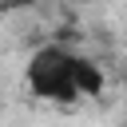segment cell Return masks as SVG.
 <instances>
[{
	"label": "cell",
	"mask_w": 127,
	"mask_h": 127,
	"mask_svg": "<svg viewBox=\"0 0 127 127\" xmlns=\"http://www.w3.org/2000/svg\"><path fill=\"white\" fill-rule=\"evenodd\" d=\"M71 64H75V52H67L64 44H44L32 52L28 60V87L36 99H48V103H75V83H71Z\"/></svg>",
	"instance_id": "1"
},
{
	"label": "cell",
	"mask_w": 127,
	"mask_h": 127,
	"mask_svg": "<svg viewBox=\"0 0 127 127\" xmlns=\"http://www.w3.org/2000/svg\"><path fill=\"white\" fill-rule=\"evenodd\" d=\"M71 83H75V95L83 99V95H99L107 79H103V67H99L95 60L75 56V64H71Z\"/></svg>",
	"instance_id": "2"
},
{
	"label": "cell",
	"mask_w": 127,
	"mask_h": 127,
	"mask_svg": "<svg viewBox=\"0 0 127 127\" xmlns=\"http://www.w3.org/2000/svg\"><path fill=\"white\" fill-rule=\"evenodd\" d=\"M40 0H0V12H20V8H32Z\"/></svg>",
	"instance_id": "3"
}]
</instances>
